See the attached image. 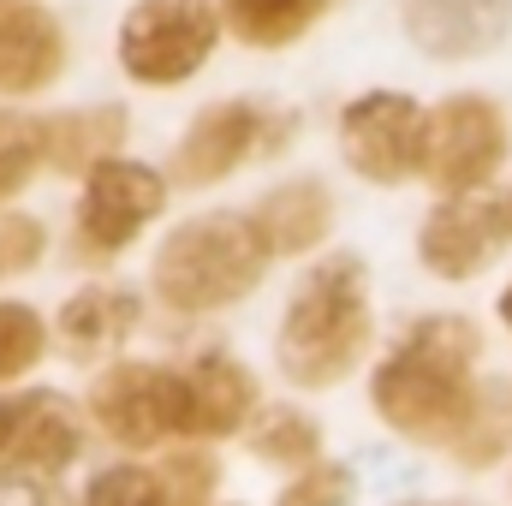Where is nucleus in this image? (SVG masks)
<instances>
[{"label":"nucleus","mask_w":512,"mask_h":506,"mask_svg":"<svg viewBox=\"0 0 512 506\" xmlns=\"http://www.w3.org/2000/svg\"><path fill=\"white\" fill-rule=\"evenodd\" d=\"M322 6L328 0H221V18L245 48H286L322 18Z\"/></svg>","instance_id":"nucleus-18"},{"label":"nucleus","mask_w":512,"mask_h":506,"mask_svg":"<svg viewBox=\"0 0 512 506\" xmlns=\"http://www.w3.org/2000/svg\"><path fill=\"white\" fill-rule=\"evenodd\" d=\"M0 506H54V495H48V477H30V471H0Z\"/></svg>","instance_id":"nucleus-27"},{"label":"nucleus","mask_w":512,"mask_h":506,"mask_svg":"<svg viewBox=\"0 0 512 506\" xmlns=\"http://www.w3.org/2000/svg\"><path fill=\"white\" fill-rule=\"evenodd\" d=\"M251 447H256V459L286 465V471H316V465H322V429H316L304 411H286V405L262 411Z\"/></svg>","instance_id":"nucleus-20"},{"label":"nucleus","mask_w":512,"mask_h":506,"mask_svg":"<svg viewBox=\"0 0 512 506\" xmlns=\"http://www.w3.org/2000/svg\"><path fill=\"white\" fill-rule=\"evenodd\" d=\"M370 334H376V316H370L364 262L328 256L298 280V292L280 316V340H274L280 376L292 387H340L352 376V364L370 352Z\"/></svg>","instance_id":"nucleus-2"},{"label":"nucleus","mask_w":512,"mask_h":506,"mask_svg":"<svg viewBox=\"0 0 512 506\" xmlns=\"http://www.w3.org/2000/svg\"><path fill=\"white\" fill-rule=\"evenodd\" d=\"M280 506H352V471H340V465H316V471H304Z\"/></svg>","instance_id":"nucleus-26"},{"label":"nucleus","mask_w":512,"mask_h":506,"mask_svg":"<svg viewBox=\"0 0 512 506\" xmlns=\"http://www.w3.org/2000/svg\"><path fill=\"white\" fill-rule=\"evenodd\" d=\"M84 506H167L161 495V477L155 471H137V465H114L102 477H90Z\"/></svg>","instance_id":"nucleus-24"},{"label":"nucleus","mask_w":512,"mask_h":506,"mask_svg":"<svg viewBox=\"0 0 512 506\" xmlns=\"http://www.w3.org/2000/svg\"><path fill=\"white\" fill-rule=\"evenodd\" d=\"M399 12L429 60H477L512 30V0H405Z\"/></svg>","instance_id":"nucleus-10"},{"label":"nucleus","mask_w":512,"mask_h":506,"mask_svg":"<svg viewBox=\"0 0 512 506\" xmlns=\"http://www.w3.org/2000/svg\"><path fill=\"white\" fill-rule=\"evenodd\" d=\"M48 251V233L36 215H0V274H24Z\"/></svg>","instance_id":"nucleus-25"},{"label":"nucleus","mask_w":512,"mask_h":506,"mask_svg":"<svg viewBox=\"0 0 512 506\" xmlns=\"http://www.w3.org/2000/svg\"><path fill=\"white\" fill-rule=\"evenodd\" d=\"M423 137H429V114L393 90H370L340 114V149L352 173H364L370 185H399L423 173Z\"/></svg>","instance_id":"nucleus-7"},{"label":"nucleus","mask_w":512,"mask_h":506,"mask_svg":"<svg viewBox=\"0 0 512 506\" xmlns=\"http://www.w3.org/2000/svg\"><path fill=\"white\" fill-rule=\"evenodd\" d=\"M155 477H161L167 506H209L215 483H221V465H215L209 453H167V459L155 465Z\"/></svg>","instance_id":"nucleus-23"},{"label":"nucleus","mask_w":512,"mask_h":506,"mask_svg":"<svg viewBox=\"0 0 512 506\" xmlns=\"http://www.w3.org/2000/svg\"><path fill=\"white\" fill-rule=\"evenodd\" d=\"M221 24L209 0H137L120 24V66L149 90H173L215 54Z\"/></svg>","instance_id":"nucleus-4"},{"label":"nucleus","mask_w":512,"mask_h":506,"mask_svg":"<svg viewBox=\"0 0 512 506\" xmlns=\"http://www.w3.org/2000/svg\"><path fill=\"white\" fill-rule=\"evenodd\" d=\"M48 352V328L30 304H0V381H18Z\"/></svg>","instance_id":"nucleus-22"},{"label":"nucleus","mask_w":512,"mask_h":506,"mask_svg":"<svg viewBox=\"0 0 512 506\" xmlns=\"http://www.w3.org/2000/svg\"><path fill=\"white\" fill-rule=\"evenodd\" d=\"M501 221H507V239H512V191L501 197Z\"/></svg>","instance_id":"nucleus-29"},{"label":"nucleus","mask_w":512,"mask_h":506,"mask_svg":"<svg viewBox=\"0 0 512 506\" xmlns=\"http://www.w3.org/2000/svg\"><path fill=\"white\" fill-rule=\"evenodd\" d=\"M78 459V423L60 393H18L0 399V471L54 477Z\"/></svg>","instance_id":"nucleus-9"},{"label":"nucleus","mask_w":512,"mask_h":506,"mask_svg":"<svg viewBox=\"0 0 512 506\" xmlns=\"http://www.w3.org/2000/svg\"><path fill=\"white\" fill-rule=\"evenodd\" d=\"M512 137L507 114L489 96H447L429 114V137H423V179L441 197H471L483 179L501 173Z\"/></svg>","instance_id":"nucleus-5"},{"label":"nucleus","mask_w":512,"mask_h":506,"mask_svg":"<svg viewBox=\"0 0 512 506\" xmlns=\"http://www.w3.org/2000/svg\"><path fill=\"white\" fill-rule=\"evenodd\" d=\"M251 227H256V239L268 245V256H304L328 239L334 203H328V191L316 179H292V185H280V191H268L256 203Z\"/></svg>","instance_id":"nucleus-15"},{"label":"nucleus","mask_w":512,"mask_h":506,"mask_svg":"<svg viewBox=\"0 0 512 506\" xmlns=\"http://www.w3.org/2000/svg\"><path fill=\"white\" fill-rule=\"evenodd\" d=\"M167 203V185L155 167L126 161V155H108L84 173V197H78V245L90 256H114L126 251L131 239L161 215Z\"/></svg>","instance_id":"nucleus-8"},{"label":"nucleus","mask_w":512,"mask_h":506,"mask_svg":"<svg viewBox=\"0 0 512 506\" xmlns=\"http://www.w3.org/2000/svg\"><path fill=\"white\" fill-rule=\"evenodd\" d=\"M251 411H256V381L245 376L239 358L203 352L185 370V435H197V441L239 435L251 423Z\"/></svg>","instance_id":"nucleus-13"},{"label":"nucleus","mask_w":512,"mask_h":506,"mask_svg":"<svg viewBox=\"0 0 512 506\" xmlns=\"http://www.w3.org/2000/svg\"><path fill=\"white\" fill-rule=\"evenodd\" d=\"M90 417L120 447H161L167 435H185V370L114 364L90 381Z\"/></svg>","instance_id":"nucleus-6"},{"label":"nucleus","mask_w":512,"mask_h":506,"mask_svg":"<svg viewBox=\"0 0 512 506\" xmlns=\"http://www.w3.org/2000/svg\"><path fill=\"white\" fill-rule=\"evenodd\" d=\"M137 316H143L137 292H126V286H84L60 310V340L78 358H108L114 346H126L137 334Z\"/></svg>","instance_id":"nucleus-16"},{"label":"nucleus","mask_w":512,"mask_h":506,"mask_svg":"<svg viewBox=\"0 0 512 506\" xmlns=\"http://www.w3.org/2000/svg\"><path fill=\"white\" fill-rule=\"evenodd\" d=\"M256 137H262V114H256L251 102H215V108H203L191 120V131L179 137V149H173V179L179 185H215V179H227L233 167L251 161Z\"/></svg>","instance_id":"nucleus-12"},{"label":"nucleus","mask_w":512,"mask_h":506,"mask_svg":"<svg viewBox=\"0 0 512 506\" xmlns=\"http://www.w3.org/2000/svg\"><path fill=\"white\" fill-rule=\"evenodd\" d=\"M42 120H18V114H0V203L18 197L36 167H42Z\"/></svg>","instance_id":"nucleus-21"},{"label":"nucleus","mask_w":512,"mask_h":506,"mask_svg":"<svg viewBox=\"0 0 512 506\" xmlns=\"http://www.w3.org/2000/svg\"><path fill=\"white\" fill-rule=\"evenodd\" d=\"M60 66H66V36H60L54 12H42L30 0H0V90L30 96V90L54 84Z\"/></svg>","instance_id":"nucleus-14"},{"label":"nucleus","mask_w":512,"mask_h":506,"mask_svg":"<svg viewBox=\"0 0 512 506\" xmlns=\"http://www.w3.org/2000/svg\"><path fill=\"white\" fill-rule=\"evenodd\" d=\"M501 322H507V328H512V286H507V292H501Z\"/></svg>","instance_id":"nucleus-28"},{"label":"nucleus","mask_w":512,"mask_h":506,"mask_svg":"<svg viewBox=\"0 0 512 506\" xmlns=\"http://www.w3.org/2000/svg\"><path fill=\"white\" fill-rule=\"evenodd\" d=\"M447 447H453V459H459L465 471L495 465V459L512 447V405H507V393H501V387H483V393H477V405H471V417L459 423V435H453Z\"/></svg>","instance_id":"nucleus-19"},{"label":"nucleus","mask_w":512,"mask_h":506,"mask_svg":"<svg viewBox=\"0 0 512 506\" xmlns=\"http://www.w3.org/2000/svg\"><path fill=\"white\" fill-rule=\"evenodd\" d=\"M477 352H483V334L465 316L411 322L405 340L387 352V364H376V381H370L382 423L411 441H453L483 393Z\"/></svg>","instance_id":"nucleus-1"},{"label":"nucleus","mask_w":512,"mask_h":506,"mask_svg":"<svg viewBox=\"0 0 512 506\" xmlns=\"http://www.w3.org/2000/svg\"><path fill=\"white\" fill-rule=\"evenodd\" d=\"M501 245H507L501 203H471V197H447V203L423 221V233H417L423 268L441 274V280H471Z\"/></svg>","instance_id":"nucleus-11"},{"label":"nucleus","mask_w":512,"mask_h":506,"mask_svg":"<svg viewBox=\"0 0 512 506\" xmlns=\"http://www.w3.org/2000/svg\"><path fill=\"white\" fill-rule=\"evenodd\" d=\"M120 137H126V108H78L42 120V155L60 173H90L120 149Z\"/></svg>","instance_id":"nucleus-17"},{"label":"nucleus","mask_w":512,"mask_h":506,"mask_svg":"<svg viewBox=\"0 0 512 506\" xmlns=\"http://www.w3.org/2000/svg\"><path fill=\"white\" fill-rule=\"evenodd\" d=\"M262 262H268V245L256 239L251 215H197L185 227H173L161 239V256H155V292L167 310H221V304H239L262 286Z\"/></svg>","instance_id":"nucleus-3"}]
</instances>
